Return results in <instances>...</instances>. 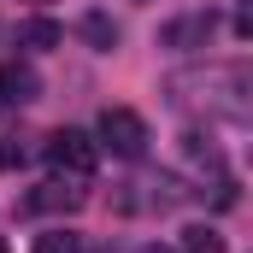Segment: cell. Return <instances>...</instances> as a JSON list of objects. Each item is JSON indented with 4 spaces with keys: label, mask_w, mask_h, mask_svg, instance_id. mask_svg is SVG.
<instances>
[{
    "label": "cell",
    "mask_w": 253,
    "mask_h": 253,
    "mask_svg": "<svg viewBox=\"0 0 253 253\" xmlns=\"http://www.w3.org/2000/svg\"><path fill=\"white\" fill-rule=\"evenodd\" d=\"M212 36V12H200V18H183V24H171L165 30V47H194V42H206Z\"/></svg>",
    "instance_id": "5b68a950"
},
{
    "label": "cell",
    "mask_w": 253,
    "mask_h": 253,
    "mask_svg": "<svg viewBox=\"0 0 253 253\" xmlns=\"http://www.w3.org/2000/svg\"><path fill=\"white\" fill-rule=\"evenodd\" d=\"M183 253H224V236L212 224H189L183 230Z\"/></svg>",
    "instance_id": "ba28073f"
},
{
    "label": "cell",
    "mask_w": 253,
    "mask_h": 253,
    "mask_svg": "<svg viewBox=\"0 0 253 253\" xmlns=\"http://www.w3.org/2000/svg\"><path fill=\"white\" fill-rule=\"evenodd\" d=\"M36 253H94V242L77 230H47V236H36Z\"/></svg>",
    "instance_id": "8992f818"
},
{
    "label": "cell",
    "mask_w": 253,
    "mask_h": 253,
    "mask_svg": "<svg viewBox=\"0 0 253 253\" xmlns=\"http://www.w3.org/2000/svg\"><path fill=\"white\" fill-rule=\"evenodd\" d=\"M0 253H6V242H0Z\"/></svg>",
    "instance_id": "7c38bea8"
},
{
    "label": "cell",
    "mask_w": 253,
    "mask_h": 253,
    "mask_svg": "<svg viewBox=\"0 0 253 253\" xmlns=\"http://www.w3.org/2000/svg\"><path fill=\"white\" fill-rule=\"evenodd\" d=\"M12 165H24V141L0 135V171H12Z\"/></svg>",
    "instance_id": "30bf717a"
},
{
    "label": "cell",
    "mask_w": 253,
    "mask_h": 253,
    "mask_svg": "<svg viewBox=\"0 0 253 253\" xmlns=\"http://www.w3.org/2000/svg\"><path fill=\"white\" fill-rule=\"evenodd\" d=\"M36 88H42V83H36V71H30V65L0 59V106H6V112H12V106H30V100H36Z\"/></svg>",
    "instance_id": "3957f363"
},
{
    "label": "cell",
    "mask_w": 253,
    "mask_h": 253,
    "mask_svg": "<svg viewBox=\"0 0 253 253\" xmlns=\"http://www.w3.org/2000/svg\"><path fill=\"white\" fill-rule=\"evenodd\" d=\"M83 36H88L94 47H112V42H118V24H106V18L94 12V18H83Z\"/></svg>",
    "instance_id": "9c48e42d"
},
{
    "label": "cell",
    "mask_w": 253,
    "mask_h": 253,
    "mask_svg": "<svg viewBox=\"0 0 253 253\" xmlns=\"http://www.w3.org/2000/svg\"><path fill=\"white\" fill-rule=\"evenodd\" d=\"M141 253H165V248H141Z\"/></svg>",
    "instance_id": "8fae6325"
},
{
    "label": "cell",
    "mask_w": 253,
    "mask_h": 253,
    "mask_svg": "<svg viewBox=\"0 0 253 253\" xmlns=\"http://www.w3.org/2000/svg\"><path fill=\"white\" fill-rule=\"evenodd\" d=\"M94 147H112L118 159H141V153H147V124H141V112L106 106V112H100V141H94Z\"/></svg>",
    "instance_id": "7a4b0ae2"
},
{
    "label": "cell",
    "mask_w": 253,
    "mask_h": 253,
    "mask_svg": "<svg viewBox=\"0 0 253 253\" xmlns=\"http://www.w3.org/2000/svg\"><path fill=\"white\" fill-rule=\"evenodd\" d=\"M18 42H24V47H59V42H65V30L53 24V18H30V24L18 30Z\"/></svg>",
    "instance_id": "52a82bcc"
},
{
    "label": "cell",
    "mask_w": 253,
    "mask_h": 253,
    "mask_svg": "<svg viewBox=\"0 0 253 253\" xmlns=\"http://www.w3.org/2000/svg\"><path fill=\"white\" fill-rule=\"evenodd\" d=\"M30 206H36V212H77V206H83V183H77V177H53V183H42V189L30 194Z\"/></svg>",
    "instance_id": "277c9868"
},
{
    "label": "cell",
    "mask_w": 253,
    "mask_h": 253,
    "mask_svg": "<svg viewBox=\"0 0 253 253\" xmlns=\"http://www.w3.org/2000/svg\"><path fill=\"white\" fill-rule=\"evenodd\" d=\"M47 165H53L59 177L88 183L94 165H100V147H94V135H83V129H53V135H47Z\"/></svg>",
    "instance_id": "6da1fadb"
}]
</instances>
